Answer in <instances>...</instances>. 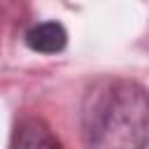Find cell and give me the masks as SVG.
<instances>
[{"label": "cell", "mask_w": 149, "mask_h": 149, "mask_svg": "<svg viewBox=\"0 0 149 149\" xmlns=\"http://www.w3.org/2000/svg\"><path fill=\"white\" fill-rule=\"evenodd\" d=\"M81 137L86 149H147L149 91L123 77H102L84 95Z\"/></svg>", "instance_id": "obj_1"}, {"label": "cell", "mask_w": 149, "mask_h": 149, "mask_svg": "<svg viewBox=\"0 0 149 149\" xmlns=\"http://www.w3.org/2000/svg\"><path fill=\"white\" fill-rule=\"evenodd\" d=\"M9 149H63V144L42 119L30 116L14 128Z\"/></svg>", "instance_id": "obj_2"}, {"label": "cell", "mask_w": 149, "mask_h": 149, "mask_svg": "<svg viewBox=\"0 0 149 149\" xmlns=\"http://www.w3.org/2000/svg\"><path fill=\"white\" fill-rule=\"evenodd\" d=\"M28 49L37 54H58L68 44V30L58 21H42L26 30L23 35Z\"/></svg>", "instance_id": "obj_3"}]
</instances>
